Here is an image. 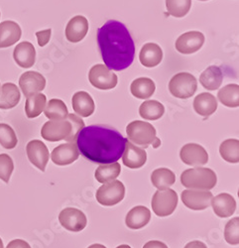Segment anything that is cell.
<instances>
[{
	"mask_svg": "<svg viewBox=\"0 0 239 248\" xmlns=\"http://www.w3.org/2000/svg\"><path fill=\"white\" fill-rule=\"evenodd\" d=\"M181 198L187 208L193 211H204L211 205L213 196L209 191L188 189L182 192Z\"/></svg>",
	"mask_w": 239,
	"mask_h": 248,
	"instance_id": "obj_10",
	"label": "cell"
},
{
	"mask_svg": "<svg viewBox=\"0 0 239 248\" xmlns=\"http://www.w3.org/2000/svg\"><path fill=\"white\" fill-rule=\"evenodd\" d=\"M0 248H4L3 242H2V239H1V238H0Z\"/></svg>",
	"mask_w": 239,
	"mask_h": 248,
	"instance_id": "obj_46",
	"label": "cell"
},
{
	"mask_svg": "<svg viewBox=\"0 0 239 248\" xmlns=\"http://www.w3.org/2000/svg\"><path fill=\"white\" fill-rule=\"evenodd\" d=\"M166 6L170 15L181 18L189 13L192 6V0H166Z\"/></svg>",
	"mask_w": 239,
	"mask_h": 248,
	"instance_id": "obj_36",
	"label": "cell"
},
{
	"mask_svg": "<svg viewBox=\"0 0 239 248\" xmlns=\"http://www.w3.org/2000/svg\"><path fill=\"white\" fill-rule=\"evenodd\" d=\"M22 30L14 21H4L0 23V49L14 45L20 40Z\"/></svg>",
	"mask_w": 239,
	"mask_h": 248,
	"instance_id": "obj_21",
	"label": "cell"
},
{
	"mask_svg": "<svg viewBox=\"0 0 239 248\" xmlns=\"http://www.w3.org/2000/svg\"><path fill=\"white\" fill-rule=\"evenodd\" d=\"M17 136L13 128L5 123H0V145L5 149H13L17 145Z\"/></svg>",
	"mask_w": 239,
	"mask_h": 248,
	"instance_id": "obj_37",
	"label": "cell"
},
{
	"mask_svg": "<svg viewBox=\"0 0 239 248\" xmlns=\"http://www.w3.org/2000/svg\"><path fill=\"white\" fill-rule=\"evenodd\" d=\"M185 248H208L207 245L202 242V241H198V240H194V241H191L189 242Z\"/></svg>",
	"mask_w": 239,
	"mask_h": 248,
	"instance_id": "obj_43",
	"label": "cell"
},
{
	"mask_svg": "<svg viewBox=\"0 0 239 248\" xmlns=\"http://www.w3.org/2000/svg\"><path fill=\"white\" fill-rule=\"evenodd\" d=\"M211 205L214 214L220 217H229L236 210L234 198L226 193H223L212 198Z\"/></svg>",
	"mask_w": 239,
	"mask_h": 248,
	"instance_id": "obj_20",
	"label": "cell"
},
{
	"mask_svg": "<svg viewBox=\"0 0 239 248\" xmlns=\"http://www.w3.org/2000/svg\"><path fill=\"white\" fill-rule=\"evenodd\" d=\"M156 90L154 81L148 78H139L132 81L130 86L131 93L139 99H146L153 95Z\"/></svg>",
	"mask_w": 239,
	"mask_h": 248,
	"instance_id": "obj_28",
	"label": "cell"
},
{
	"mask_svg": "<svg viewBox=\"0 0 239 248\" xmlns=\"http://www.w3.org/2000/svg\"><path fill=\"white\" fill-rule=\"evenodd\" d=\"M121 166L118 162L110 164H103L97 167L94 177L97 182L101 184H106L116 180V178L120 175Z\"/></svg>",
	"mask_w": 239,
	"mask_h": 248,
	"instance_id": "obj_29",
	"label": "cell"
},
{
	"mask_svg": "<svg viewBox=\"0 0 239 248\" xmlns=\"http://www.w3.org/2000/svg\"><path fill=\"white\" fill-rule=\"evenodd\" d=\"M79 151L73 142H67L56 147L51 153L52 161L59 166H66L77 160Z\"/></svg>",
	"mask_w": 239,
	"mask_h": 248,
	"instance_id": "obj_16",
	"label": "cell"
},
{
	"mask_svg": "<svg viewBox=\"0 0 239 248\" xmlns=\"http://www.w3.org/2000/svg\"><path fill=\"white\" fill-rule=\"evenodd\" d=\"M72 103L77 116L89 117L94 112V101L90 94L86 92L75 93L72 98Z\"/></svg>",
	"mask_w": 239,
	"mask_h": 248,
	"instance_id": "obj_23",
	"label": "cell"
},
{
	"mask_svg": "<svg viewBox=\"0 0 239 248\" xmlns=\"http://www.w3.org/2000/svg\"><path fill=\"white\" fill-rule=\"evenodd\" d=\"M59 220L63 227L73 232H82L88 224L86 215L82 211L75 208H67L63 210L60 213Z\"/></svg>",
	"mask_w": 239,
	"mask_h": 248,
	"instance_id": "obj_11",
	"label": "cell"
},
{
	"mask_svg": "<svg viewBox=\"0 0 239 248\" xmlns=\"http://www.w3.org/2000/svg\"><path fill=\"white\" fill-rule=\"evenodd\" d=\"M122 161L125 166L130 169L141 168L147 161L146 151L127 140L122 154Z\"/></svg>",
	"mask_w": 239,
	"mask_h": 248,
	"instance_id": "obj_17",
	"label": "cell"
},
{
	"mask_svg": "<svg viewBox=\"0 0 239 248\" xmlns=\"http://www.w3.org/2000/svg\"><path fill=\"white\" fill-rule=\"evenodd\" d=\"M29 161L40 171L44 172L49 161V150L45 144L40 140H32L26 146Z\"/></svg>",
	"mask_w": 239,
	"mask_h": 248,
	"instance_id": "obj_14",
	"label": "cell"
},
{
	"mask_svg": "<svg viewBox=\"0 0 239 248\" xmlns=\"http://www.w3.org/2000/svg\"><path fill=\"white\" fill-rule=\"evenodd\" d=\"M224 238L227 243L231 245H238L239 243V217L230 219L224 229Z\"/></svg>",
	"mask_w": 239,
	"mask_h": 248,
	"instance_id": "obj_38",
	"label": "cell"
},
{
	"mask_svg": "<svg viewBox=\"0 0 239 248\" xmlns=\"http://www.w3.org/2000/svg\"><path fill=\"white\" fill-rule=\"evenodd\" d=\"M14 170V163L7 154H0V179L8 183Z\"/></svg>",
	"mask_w": 239,
	"mask_h": 248,
	"instance_id": "obj_39",
	"label": "cell"
},
{
	"mask_svg": "<svg viewBox=\"0 0 239 248\" xmlns=\"http://www.w3.org/2000/svg\"><path fill=\"white\" fill-rule=\"evenodd\" d=\"M6 248H31V246L25 240L14 239L7 244Z\"/></svg>",
	"mask_w": 239,
	"mask_h": 248,
	"instance_id": "obj_41",
	"label": "cell"
},
{
	"mask_svg": "<svg viewBox=\"0 0 239 248\" xmlns=\"http://www.w3.org/2000/svg\"><path fill=\"white\" fill-rule=\"evenodd\" d=\"M221 156L228 163L239 162V141L238 139H227L220 146Z\"/></svg>",
	"mask_w": 239,
	"mask_h": 248,
	"instance_id": "obj_35",
	"label": "cell"
},
{
	"mask_svg": "<svg viewBox=\"0 0 239 248\" xmlns=\"http://www.w3.org/2000/svg\"><path fill=\"white\" fill-rule=\"evenodd\" d=\"M194 108L197 114L205 117L210 116L217 108L216 98L209 93L198 94L194 100Z\"/></svg>",
	"mask_w": 239,
	"mask_h": 248,
	"instance_id": "obj_26",
	"label": "cell"
},
{
	"mask_svg": "<svg viewBox=\"0 0 239 248\" xmlns=\"http://www.w3.org/2000/svg\"><path fill=\"white\" fill-rule=\"evenodd\" d=\"M150 219V210L144 205H138L129 211L125 218V223L131 230H140L149 223Z\"/></svg>",
	"mask_w": 239,
	"mask_h": 248,
	"instance_id": "obj_22",
	"label": "cell"
},
{
	"mask_svg": "<svg viewBox=\"0 0 239 248\" xmlns=\"http://www.w3.org/2000/svg\"><path fill=\"white\" fill-rule=\"evenodd\" d=\"M97 44L108 69L123 71L133 63L134 41L123 23L108 20L97 30Z\"/></svg>",
	"mask_w": 239,
	"mask_h": 248,
	"instance_id": "obj_2",
	"label": "cell"
},
{
	"mask_svg": "<svg viewBox=\"0 0 239 248\" xmlns=\"http://www.w3.org/2000/svg\"><path fill=\"white\" fill-rule=\"evenodd\" d=\"M200 1H207V0H200Z\"/></svg>",
	"mask_w": 239,
	"mask_h": 248,
	"instance_id": "obj_47",
	"label": "cell"
},
{
	"mask_svg": "<svg viewBox=\"0 0 239 248\" xmlns=\"http://www.w3.org/2000/svg\"><path fill=\"white\" fill-rule=\"evenodd\" d=\"M47 105V97L45 94L39 93L35 95L27 97L25 102V112L28 118H35L41 114Z\"/></svg>",
	"mask_w": 239,
	"mask_h": 248,
	"instance_id": "obj_31",
	"label": "cell"
},
{
	"mask_svg": "<svg viewBox=\"0 0 239 248\" xmlns=\"http://www.w3.org/2000/svg\"><path fill=\"white\" fill-rule=\"evenodd\" d=\"M51 34H52L51 29L38 31L36 33V36H37V39H38V44H39L40 47H44L49 43L50 38H51Z\"/></svg>",
	"mask_w": 239,
	"mask_h": 248,
	"instance_id": "obj_40",
	"label": "cell"
},
{
	"mask_svg": "<svg viewBox=\"0 0 239 248\" xmlns=\"http://www.w3.org/2000/svg\"><path fill=\"white\" fill-rule=\"evenodd\" d=\"M126 132L128 136L127 140L139 145L140 148L143 147V149L149 145H153L157 140L155 127L145 121L135 120L130 122L126 127Z\"/></svg>",
	"mask_w": 239,
	"mask_h": 248,
	"instance_id": "obj_5",
	"label": "cell"
},
{
	"mask_svg": "<svg viewBox=\"0 0 239 248\" xmlns=\"http://www.w3.org/2000/svg\"><path fill=\"white\" fill-rule=\"evenodd\" d=\"M205 43V36L202 32L190 31L182 34L176 41V49L182 54H193L200 50Z\"/></svg>",
	"mask_w": 239,
	"mask_h": 248,
	"instance_id": "obj_13",
	"label": "cell"
},
{
	"mask_svg": "<svg viewBox=\"0 0 239 248\" xmlns=\"http://www.w3.org/2000/svg\"><path fill=\"white\" fill-rule=\"evenodd\" d=\"M163 51L161 47L155 43L145 44L139 54L140 63L146 68H154L161 63Z\"/></svg>",
	"mask_w": 239,
	"mask_h": 248,
	"instance_id": "obj_24",
	"label": "cell"
},
{
	"mask_svg": "<svg viewBox=\"0 0 239 248\" xmlns=\"http://www.w3.org/2000/svg\"><path fill=\"white\" fill-rule=\"evenodd\" d=\"M216 182V174L209 168L188 169L181 175L182 185L190 190L209 191L215 187Z\"/></svg>",
	"mask_w": 239,
	"mask_h": 248,
	"instance_id": "obj_4",
	"label": "cell"
},
{
	"mask_svg": "<svg viewBox=\"0 0 239 248\" xmlns=\"http://www.w3.org/2000/svg\"><path fill=\"white\" fill-rule=\"evenodd\" d=\"M89 31L88 19L82 15L72 18L66 27V37L72 43H77L87 36Z\"/></svg>",
	"mask_w": 239,
	"mask_h": 248,
	"instance_id": "obj_18",
	"label": "cell"
},
{
	"mask_svg": "<svg viewBox=\"0 0 239 248\" xmlns=\"http://www.w3.org/2000/svg\"><path fill=\"white\" fill-rule=\"evenodd\" d=\"M217 97L224 106L227 108L239 107V86L235 84L227 85L217 93Z\"/></svg>",
	"mask_w": 239,
	"mask_h": 248,
	"instance_id": "obj_34",
	"label": "cell"
},
{
	"mask_svg": "<svg viewBox=\"0 0 239 248\" xmlns=\"http://www.w3.org/2000/svg\"><path fill=\"white\" fill-rule=\"evenodd\" d=\"M0 89H1V88H0Z\"/></svg>",
	"mask_w": 239,
	"mask_h": 248,
	"instance_id": "obj_49",
	"label": "cell"
},
{
	"mask_svg": "<svg viewBox=\"0 0 239 248\" xmlns=\"http://www.w3.org/2000/svg\"><path fill=\"white\" fill-rule=\"evenodd\" d=\"M13 59L17 65L21 68L28 69L34 66L36 60V50L30 42L19 43L13 51Z\"/></svg>",
	"mask_w": 239,
	"mask_h": 248,
	"instance_id": "obj_19",
	"label": "cell"
},
{
	"mask_svg": "<svg viewBox=\"0 0 239 248\" xmlns=\"http://www.w3.org/2000/svg\"><path fill=\"white\" fill-rule=\"evenodd\" d=\"M116 248H131L129 245H126V244H122V245H119L117 246Z\"/></svg>",
	"mask_w": 239,
	"mask_h": 248,
	"instance_id": "obj_45",
	"label": "cell"
},
{
	"mask_svg": "<svg viewBox=\"0 0 239 248\" xmlns=\"http://www.w3.org/2000/svg\"><path fill=\"white\" fill-rule=\"evenodd\" d=\"M89 79L91 86L103 91L114 89L117 85V76L102 64L95 65L90 69Z\"/></svg>",
	"mask_w": 239,
	"mask_h": 248,
	"instance_id": "obj_9",
	"label": "cell"
},
{
	"mask_svg": "<svg viewBox=\"0 0 239 248\" xmlns=\"http://www.w3.org/2000/svg\"><path fill=\"white\" fill-rule=\"evenodd\" d=\"M151 182L158 191L169 189L176 182L174 172L167 168L156 169L151 175Z\"/></svg>",
	"mask_w": 239,
	"mask_h": 248,
	"instance_id": "obj_30",
	"label": "cell"
},
{
	"mask_svg": "<svg viewBox=\"0 0 239 248\" xmlns=\"http://www.w3.org/2000/svg\"><path fill=\"white\" fill-rule=\"evenodd\" d=\"M84 127L85 122L81 117L69 113L66 119L47 121L41 129V135L50 142L66 140L75 143L77 134Z\"/></svg>",
	"mask_w": 239,
	"mask_h": 248,
	"instance_id": "obj_3",
	"label": "cell"
},
{
	"mask_svg": "<svg viewBox=\"0 0 239 248\" xmlns=\"http://www.w3.org/2000/svg\"><path fill=\"white\" fill-rule=\"evenodd\" d=\"M165 112V108L157 100H147L139 108V114L146 120H157Z\"/></svg>",
	"mask_w": 239,
	"mask_h": 248,
	"instance_id": "obj_32",
	"label": "cell"
},
{
	"mask_svg": "<svg viewBox=\"0 0 239 248\" xmlns=\"http://www.w3.org/2000/svg\"><path fill=\"white\" fill-rule=\"evenodd\" d=\"M21 98L19 89L12 82H6L0 89V108L10 109L15 108Z\"/></svg>",
	"mask_w": 239,
	"mask_h": 248,
	"instance_id": "obj_25",
	"label": "cell"
},
{
	"mask_svg": "<svg viewBox=\"0 0 239 248\" xmlns=\"http://www.w3.org/2000/svg\"><path fill=\"white\" fill-rule=\"evenodd\" d=\"M223 72L216 66L209 67L200 77L202 86L208 91H215L221 88L223 84Z\"/></svg>",
	"mask_w": 239,
	"mask_h": 248,
	"instance_id": "obj_27",
	"label": "cell"
},
{
	"mask_svg": "<svg viewBox=\"0 0 239 248\" xmlns=\"http://www.w3.org/2000/svg\"><path fill=\"white\" fill-rule=\"evenodd\" d=\"M143 248H168V246L161 242V241H158V240H152V241H149L147 242Z\"/></svg>",
	"mask_w": 239,
	"mask_h": 248,
	"instance_id": "obj_42",
	"label": "cell"
},
{
	"mask_svg": "<svg viewBox=\"0 0 239 248\" xmlns=\"http://www.w3.org/2000/svg\"><path fill=\"white\" fill-rule=\"evenodd\" d=\"M19 87L25 97H30L45 89L46 78L37 72H26L19 78Z\"/></svg>",
	"mask_w": 239,
	"mask_h": 248,
	"instance_id": "obj_12",
	"label": "cell"
},
{
	"mask_svg": "<svg viewBox=\"0 0 239 248\" xmlns=\"http://www.w3.org/2000/svg\"><path fill=\"white\" fill-rule=\"evenodd\" d=\"M178 205V195L174 190L166 189L157 191L152 198V209L158 217L172 215Z\"/></svg>",
	"mask_w": 239,
	"mask_h": 248,
	"instance_id": "obj_7",
	"label": "cell"
},
{
	"mask_svg": "<svg viewBox=\"0 0 239 248\" xmlns=\"http://www.w3.org/2000/svg\"><path fill=\"white\" fill-rule=\"evenodd\" d=\"M0 16H1V14H0Z\"/></svg>",
	"mask_w": 239,
	"mask_h": 248,
	"instance_id": "obj_48",
	"label": "cell"
},
{
	"mask_svg": "<svg viewBox=\"0 0 239 248\" xmlns=\"http://www.w3.org/2000/svg\"><path fill=\"white\" fill-rule=\"evenodd\" d=\"M125 196V187L122 182L114 180L104 184L96 192V201L105 206L115 205L120 202Z\"/></svg>",
	"mask_w": 239,
	"mask_h": 248,
	"instance_id": "obj_8",
	"label": "cell"
},
{
	"mask_svg": "<svg viewBox=\"0 0 239 248\" xmlns=\"http://www.w3.org/2000/svg\"><path fill=\"white\" fill-rule=\"evenodd\" d=\"M127 139L113 127L103 124L85 126L75 139V145L85 158L97 164H110L122 157Z\"/></svg>",
	"mask_w": 239,
	"mask_h": 248,
	"instance_id": "obj_1",
	"label": "cell"
},
{
	"mask_svg": "<svg viewBox=\"0 0 239 248\" xmlns=\"http://www.w3.org/2000/svg\"><path fill=\"white\" fill-rule=\"evenodd\" d=\"M88 248H106L105 245L103 244H98V243H95V244H92L90 246H89Z\"/></svg>",
	"mask_w": 239,
	"mask_h": 248,
	"instance_id": "obj_44",
	"label": "cell"
},
{
	"mask_svg": "<svg viewBox=\"0 0 239 248\" xmlns=\"http://www.w3.org/2000/svg\"><path fill=\"white\" fill-rule=\"evenodd\" d=\"M169 90L172 95L177 98H190L197 90L196 78L190 73H179L171 78Z\"/></svg>",
	"mask_w": 239,
	"mask_h": 248,
	"instance_id": "obj_6",
	"label": "cell"
},
{
	"mask_svg": "<svg viewBox=\"0 0 239 248\" xmlns=\"http://www.w3.org/2000/svg\"><path fill=\"white\" fill-rule=\"evenodd\" d=\"M44 113L45 116L51 120H62L67 118L69 111L63 100L53 98L46 105Z\"/></svg>",
	"mask_w": 239,
	"mask_h": 248,
	"instance_id": "obj_33",
	"label": "cell"
},
{
	"mask_svg": "<svg viewBox=\"0 0 239 248\" xmlns=\"http://www.w3.org/2000/svg\"><path fill=\"white\" fill-rule=\"evenodd\" d=\"M180 158L190 166H203L209 162V154L206 149L195 143L184 145L180 151Z\"/></svg>",
	"mask_w": 239,
	"mask_h": 248,
	"instance_id": "obj_15",
	"label": "cell"
}]
</instances>
